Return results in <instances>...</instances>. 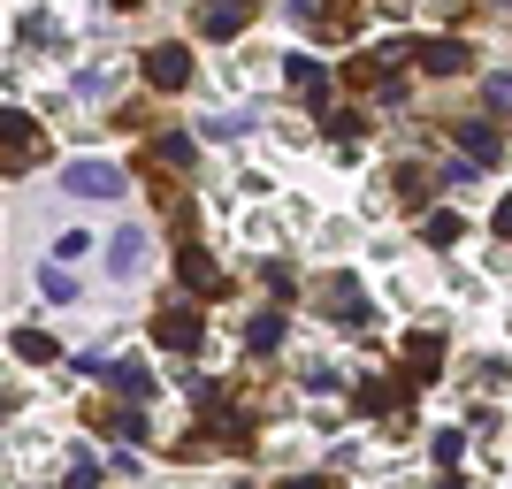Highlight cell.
I'll return each mask as SVG.
<instances>
[{
  "label": "cell",
  "instance_id": "1",
  "mask_svg": "<svg viewBox=\"0 0 512 489\" xmlns=\"http://www.w3.org/2000/svg\"><path fill=\"white\" fill-rule=\"evenodd\" d=\"M62 184L77 199H123V169H115V161H69Z\"/></svg>",
  "mask_w": 512,
  "mask_h": 489
},
{
  "label": "cell",
  "instance_id": "2",
  "mask_svg": "<svg viewBox=\"0 0 512 489\" xmlns=\"http://www.w3.org/2000/svg\"><path fill=\"white\" fill-rule=\"evenodd\" d=\"M199 337H207V321H199L192 306H169V314L153 321V344H161V352H199Z\"/></svg>",
  "mask_w": 512,
  "mask_h": 489
},
{
  "label": "cell",
  "instance_id": "3",
  "mask_svg": "<svg viewBox=\"0 0 512 489\" xmlns=\"http://www.w3.org/2000/svg\"><path fill=\"white\" fill-rule=\"evenodd\" d=\"M146 85L153 92H184L192 85V54H184V46H153L146 54Z\"/></svg>",
  "mask_w": 512,
  "mask_h": 489
},
{
  "label": "cell",
  "instance_id": "4",
  "mask_svg": "<svg viewBox=\"0 0 512 489\" xmlns=\"http://www.w3.org/2000/svg\"><path fill=\"white\" fill-rule=\"evenodd\" d=\"M413 54H421L428 77H467V69H474V46L467 39H428V46H413Z\"/></svg>",
  "mask_w": 512,
  "mask_h": 489
},
{
  "label": "cell",
  "instance_id": "5",
  "mask_svg": "<svg viewBox=\"0 0 512 489\" xmlns=\"http://www.w3.org/2000/svg\"><path fill=\"white\" fill-rule=\"evenodd\" d=\"M107 268H115V276H146V230H115V245H107Z\"/></svg>",
  "mask_w": 512,
  "mask_h": 489
},
{
  "label": "cell",
  "instance_id": "6",
  "mask_svg": "<svg viewBox=\"0 0 512 489\" xmlns=\"http://www.w3.org/2000/svg\"><path fill=\"white\" fill-rule=\"evenodd\" d=\"M199 31H207V39H237V31H245V0H207V8H199Z\"/></svg>",
  "mask_w": 512,
  "mask_h": 489
},
{
  "label": "cell",
  "instance_id": "7",
  "mask_svg": "<svg viewBox=\"0 0 512 489\" xmlns=\"http://www.w3.org/2000/svg\"><path fill=\"white\" fill-rule=\"evenodd\" d=\"M321 306H329V314H337V321H352V329H360V321H367L360 276H337V283H329V298H321Z\"/></svg>",
  "mask_w": 512,
  "mask_h": 489
},
{
  "label": "cell",
  "instance_id": "8",
  "mask_svg": "<svg viewBox=\"0 0 512 489\" xmlns=\"http://www.w3.org/2000/svg\"><path fill=\"white\" fill-rule=\"evenodd\" d=\"M0 138H8V169H23V153H39V130L23 123L16 107H8V115H0Z\"/></svg>",
  "mask_w": 512,
  "mask_h": 489
},
{
  "label": "cell",
  "instance_id": "9",
  "mask_svg": "<svg viewBox=\"0 0 512 489\" xmlns=\"http://www.w3.org/2000/svg\"><path fill=\"white\" fill-rule=\"evenodd\" d=\"M107 375H115V390H123V398H153V367H138V360H115Z\"/></svg>",
  "mask_w": 512,
  "mask_h": 489
},
{
  "label": "cell",
  "instance_id": "10",
  "mask_svg": "<svg viewBox=\"0 0 512 489\" xmlns=\"http://www.w3.org/2000/svg\"><path fill=\"white\" fill-rule=\"evenodd\" d=\"M176 268H184V283H192V291H222V276H214V260L199 253V245H184V260H176Z\"/></svg>",
  "mask_w": 512,
  "mask_h": 489
},
{
  "label": "cell",
  "instance_id": "11",
  "mask_svg": "<svg viewBox=\"0 0 512 489\" xmlns=\"http://www.w3.org/2000/svg\"><path fill=\"white\" fill-rule=\"evenodd\" d=\"M406 352H413V375H421V383L436 375V367H444V337H428V329H421V337L406 344Z\"/></svg>",
  "mask_w": 512,
  "mask_h": 489
},
{
  "label": "cell",
  "instance_id": "12",
  "mask_svg": "<svg viewBox=\"0 0 512 489\" xmlns=\"http://www.w3.org/2000/svg\"><path fill=\"white\" fill-rule=\"evenodd\" d=\"M459 153H474V161H497V130H490V123H459Z\"/></svg>",
  "mask_w": 512,
  "mask_h": 489
},
{
  "label": "cell",
  "instance_id": "13",
  "mask_svg": "<svg viewBox=\"0 0 512 489\" xmlns=\"http://www.w3.org/2000/svg\"><path fill=\"white\" fill-rule=\"evenodd\" d=\"M245 344H253V352H276L283 344V314H260L253 329H245Z\"/></svg>",
  "mask_w": 512,
  "mask_h": 489
},
{
  "label": "cell",
  "instance_id": "14",
  "mask_svg": "<svg viewBox=\"0 0 512 489\" xmlns=\"http://www.w3.org/2000/svg\"><path fill=\"white\" fill-rule=\"evenodd\" d=\"M428 199V169H398V207H421Z\"/></svg>",
  "mask_w": 512,
  "mask_h": 489
},
{
  "label": "cell",
  "instance_id": "15",
  "mask_svg": "<svg viewBox=\"0 0 512 489\" xmlns=\"http://www.w3.org/2000/svg\"><path fill=\"white\" fill-rule=\"evenodd\" d=\"M459 237H467L459 214H428V245H459Z\"/></svg>",
  "mask_w": 512,
  "mask_h": 489
},
{
  "label": "cell",
  "instance_id": "16",
  "mask_svg": "<svg viewBox=\"0 0 512 489\" xmlns=\"http://www.w3.org/2000/svg\"><path fill=\"white\" fill-rule=\"evenodd\" d=\"M16 360H54V337H39V329H16Z\"/></svg>",
  "mask_w": 512,
  "mask_h": 489
},
{
  "label": "cell",
  "instance_id": "17",
  "mask_svg": "<svg viewBox=\"0 0 512 489\" xmlns=\"http://www.w3.org/2000/svg\"><path fill=\"white\" fill-rule=\"evenodd\" d=\"M291 85H299V92H314V100H321V85H329V77H321V62H306V54H299V62H291Z\"/></svg>",
  "mask_w": 512,
  "mask_h": 489
},
{
  "label": "cell",
  "instance_id": "18",
  "mask_svg": "<svg viewBox=\"0 0 512 489\" xmlns=\"http://www.w3.org/2000/svg\"><path fill=\"white\" fill-rule=\"evenodd\" d=\"M39 283H46V298H77V276H69L62 260H54V268H46V276H39Z\"/></svg>",
  "mask_w": 512,
  "mask_h": 489
},
{
  "label": "cell",
  "instance_id": "19",
  "mask_svg": "<svg viewBox=\"0 0 512 489\" xmlns=\"http://www.w3.org/2000/svg\"><path fill=\"white\" fill-rule=\"evenodd\" d=\"M54 253H62V260H77V253H92V230H62V237H54Z\"/></svg>",
  "mask_w": 512,
  "mask_h": 489
},
{
  "label": "cell",
  "instance_id": "20",
  "mask_svg": "<svg viewBox=\"0 0 512 489\" xmlns=\"http://www.w3.org/2000/svg\"><path fill=\"white\" fill-rule=\"evenodd\" d=\"M490 107H497V115L512 107V69H505V77H490Z\"/></svg>",
  "mask_w": 512,
  "mask_h": 489
},
{
  "label": "cell",
  "instance_id": "21",
  "mask_svg": "<svg viewBox=\"0 0 512 489\" xmlns=\"http://www.w3.org/2000/svg\"><path fill=\"white\" fill-rule=\"evenodd\" d=\"M497 237H512V199H505V207H497Z\"/></svg>",
  "mask_w": 512,
  "mask_h": 489
},
{
  "label": "cell",
  "instance_id": "22",
  "mask_svg": "<svg viewBox=\"0 0 512 489\" xmlns=\"http://www.w3.org/2000/svg\"><path fill=\"white\" fill-rule=\"evenodd\" d=\"M497 8H512V0H497Z\"/></svg>",
  "mask_w": 512,
  "mask_h": 489
}]
</instances>
